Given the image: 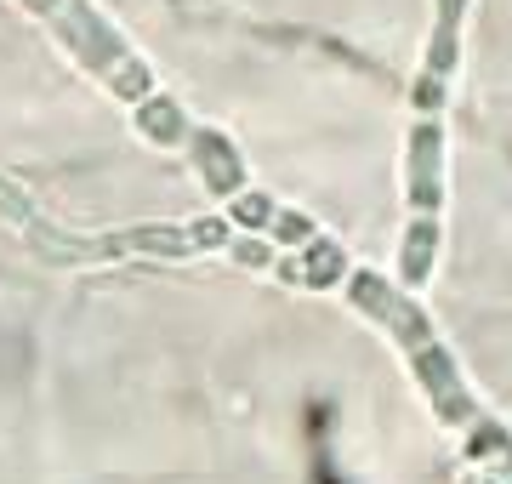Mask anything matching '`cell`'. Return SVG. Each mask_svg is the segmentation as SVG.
Instances as JSON below:
<instances>
[{"label":"cell","instance_id":"cell-1","mask_svg":"<svg viewBox=\"0 0 512 484\" xmlns=\"http://www.w3.org/2000/svg\"><path fill=\"white\" fill-rule=\"evenodd\" d=\"M416 205L421 211L439 205V131L433 126L416 131Z\"/></svg>","mask_w":512,"mask_h":484},{"label":"cell","instance_id":"cell-2","mask_svg":"<svg viewBox=\"0 0 512 484\" xmlns=\"http://www.w3.org/2000/svg\"><path fill=\"white\" fill-rule=\"evenodd\" d=\"M433 240H439L433 211H421L416 228H410V245H404V280H427L433 274Z\"/></svg>","mask_w":512,"mask_h":484},{"label":"cell","instance_id":"cell-3","mask_svg":"<svg viewBox=\"0 0 512 484\" xmlns=\"http://www.w3.org/2000/svg\"><path fill=\"white\" fill-rule=\"evenodd\" d=\"M279 234H285V240H308V223H302V217H279Z\"/></svg>","mask_w":512,"mask_h":484}]
</instances>
